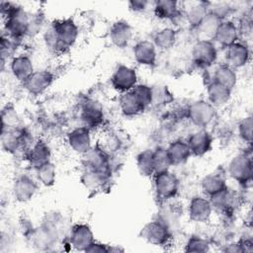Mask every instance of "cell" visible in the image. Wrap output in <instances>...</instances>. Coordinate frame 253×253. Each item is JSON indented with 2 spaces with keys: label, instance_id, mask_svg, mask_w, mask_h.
Here are the masks:
<instances>
[{
  "label": "cell",
  "instance_id": "1",
  "mask_svg": "<svg viewBox=\"0 0 253 253\" xmlns=\"http://www.w3.org/2000/svg\"><path fill=\"white\" fill-rule=\"evenodd\" d=\"M79 36L77 24L70 18L57 20L51 24L45 35L46 45L54 51H64L71 47Z\"/></svg>",
  "mask_w": 253,
  "mask_h": 253
},
{
  "label": "cell",
  "instance_id": "2",
  "mask_svg": "<svg viewBox=\"0 0 253 253\" xmlns=\"http://www.w3.org/2000/svg\"><path fill=\"white\" fill-rule=\"evenodd\" d=\"M7 8L2 6V14L6 18L5 30L7 37L12 40H20L28 34L31 18L22 8L11 3H6Z\"/></svg>",
  "mask_w": 253,
  "mask_h": 253
},
{
  "label": "cell",
  "instance_id": "3",
  "mask_svg": "<svg viewBox=\"0 0 253 253\" xmlns=\"http://www.w3.org/2000/svg\"><path fill=\"white\" fill-rule=\"evenodd\" d=\"M227 172L238 184L246 187L252 182L253 166L250 152H243L234 156L228 163Z\"/></svg>",
  "mask_w": 253,
  "mask_h": 253
},
{
  "label": "cell",
  "instance_id": "4",
  "mask_svg": "<svg viewBox=\"0 0 253 253\" xmlns=\"http://www.w3.org/2000/svg\"><path fill=\"white\" fill-rule=\"evenodd\" d=\"M153 186L157 198L162 201H168L177 196L180 183L177 176L168 170L154 174Z\"/></svg>",
  "mask_w": 253,
  "mask_h": 253
},
{
  "label": "cell",
  "instance_id": "5",
  "mask_svg": "<svg viewBox=\"0 0 253 253\" xmlns=\"http://www.w3.org/2000/svg\"><path fill=\"white\" fill-rule=\"evenodd\" d=\"M187 114L193 125L199 127H206L215 119L216 109L209 101L199 100L189 106Z\"/></svg>",
  "mask_w": 253,
  "mask_h": 253
},
{
  "label": "cell",
  "instance_id": "6",
  "mask_svg": "<svg viewBox=\"0 0 253 253\" xmlns=\"http://www.w3.org/2000/svg\"><path fill=\"white\" fill-rule=\"evenodd\" d=\"M141 238L155 246H165L171 239V231L163 220H152L146 223L140 231Z\"/></svg>",
  "mask_w": 253,
  "mask_h": 253
},
{
  "label": "cell",
  "instance_id": "7",
  "mask_svg": "<svg viewBox=\"0 0 253 253\" xmlns=\"http://www.w3.org/2000/svg\"><path fill=\"white\" fill-rule=\"evenodd\" d=\"M194 63L202 68L211 66L217 59V48L212 41L199 40L195 42L192 49Z\"/></svg>",
  "mask_w": 253,
  "mask_h": 253
},
{
  "label": "cell",
  "instance_id": "8",
  "mask_svg": "<svg viewBox=\"0 0 253 253\" xmlns=\"http://www.w3.org/2000/svg\"><path fill=\"white\" fill-rule=\"evenodd\" d=\"M111 83L114 89L118 92H121L122 94L128 92L137 84L136 71L129 66L121 64L112 75Z\"/></svg>",
  "mask_w": 253,
  "mask_h": 253
},
{
  "label": "cell",
  "instance_id": "9",
  "mask_svg": "<svg viewBox=\"0 0 253 253\" xmlns=\"http://www.w3.org/2000/svg\"><path fill=\"white\" fill-rule=\"evenodd\" d=\"M53 79V74L48 70H35L23 83L30 94L37 96L45 92L52 84Z\"/></svg>",
  "mask_w": 253,
  "mask_h": 253
},
{
  "label": "cell",
  "instance_id": "10",
  "mask_svg": "<svg viewBox=\"0 0 253 253\" xmlns=\"http://www.w3.org/2000/svg\"><path fill=\"white\" fill-rule=\"evenodd\" d=\"M212 211L213 209L209 198L203 196H196L190 201L189 217L194 222H207L211 218Z\"/></svg>",
  "mask_w": 253,
  "mask_h": 253
},
{
  "label": "cell",
  "instance_id": "11",
  "mask_svg": "<svg viewBox=\"0 0 253 253\" xmlns=\"http://www.w3.org/2000/svg\"><path fill=\"white\" fill-rule=\"evenodd\" d=\"M90 130V128L82 126L73 128L67 134V143L74 152L83 155L92 147Z\"/></svg>",
  "mask_w": 253,
  "mask_h": 253
},
{
  "label": "cell",
  "instance_id": "12",
  "mask_svg": "<svg viewBox=\"0 0 253 253\" xmlns=\"http://www.w3.org/2000/svg\"><path fill=\"white\" fill-rule=\"evenodd\" d=\"M250 59L249 47L240 42H236L226 47L225 61L226 65L236 69L245 66Z\"/></svg>",
  "mask_w": 253,
  "mask_h": 253
},
{
  "label": "cell",
  "instance_id": "13",
  "mask_svg": "<svg viewBox=\"0 0 253 253\" xmlns=\"http://www.w3.org/2000/svg\"><path fill=\"white\" fill-rule=\"evenodd\" d=\"M83 163L85 168L99 170L104 172H111L109 155L103 148L92 146L86 153L83 154Z\"/></svg>",
  "mask_w": 253,
  "mask_h": 253
},
{
  "label": "cell",
  "instance_id": "14",
  "mask_svg": "<svg viewBox=\"0 0 253 253\" xmlns=\"http://www.w3.org/2000/svg\"><path fill=\"white\" fill-rule=\"evenodd\" d=\"M94 241V233L88 224L78 223L72 227L70 233V245L75 250L85 252Z\"/></svg>",
  "mask_w": 253,
  "mask_h": 253
},
{
  "label": "cell",
  "instance_id": "15",
  "mask_svg": "<svg viewBox=\"0 0 253 253\" xmlns=\"http://www.w3.org/2000/svg\"><path fill=\"white\" fill-rule=\"evenodd\" d=\"M187 143L194 156H203L208 153L212 146V136L207 129H200L193 132Z\"/></svg>",
  "mask_w": 253,
  "mask_h": 253
},
{
  "label": "cell",
  "instance_id": "16",
  "mask_svg": "<svg viewBox=\"0 0 253 253\" xmlns=\"http://www.w3.org/2000/svg\"><path fill=\"white\" fill-rule=\"evenodd\" d=\"M37 190V183L28 175L19 176L13 184V196L20 203L29 202L35 196Z\"/></svg>",
  "mask_w": 253,
  "mask_h": 253
},
{
  "label": "cell",
  "instance_id": "17",
  "mask_svg": "<svg viewBox=\"0 0 253 253\" xmlns=\"http://www.w3.org/2000/svg\"><path fill=\"white\" fill-rule=\"evenodd\" d=\"M133 58L140 65L153 66L157 58L154 43L147 40H143L135 43L133 47Z\"/></svg>",
  "mask_w": 253,
  "mask_h": 253
},
{
  "label": "cell",
  "instance_id": "18",
  "mask_svg": "<svg viewBox=\"0 0 253 253\" xmlns=\"http://www.w3.org/2000/svg\"><path fill=\"white\" fill-rule=\"evenodd\" d=\"M133 36L131 26L123 20L115 22L110 29V40L117 47H126Z\"/></svg>",
  "mask_w": 253,
  "mask_h": 253
},
{
  "label": "cell",
  "instance_id": "19",
  "mask_svg": "<svg viewBox=\"0 0 253 253\" xmlns=\"http://www.w3.org/2000/svg\"><path fill=\"white\" fill-rule=\"evenodd\" d=\"M238 27L232 21L224 20L218 28L213 41H215L219 45L226 48L232 43L238 42Z\"/></svg>",
  "mask_w": 253,
  "mask_h": 253
},
{
  "label": "cell",
  "instance_id": "20",
  "mask_svg": "<svg viewBox=\"0 0 253 253\" xmlns=\"http://www.w3.org/2000/svg\"><path fill=\"white\" fill-rule=\"evenodd\" d=\"M10 69L14 77L22 82H25L35 71L33 61L27 55L13 57L10 63Z\"/></svg>",
  "mask_w": 253,
  "mask_h": 253
},
{
  "label": "cell",
  "instance_id": "21",
  "mask_svg": "<svg viewBox=\"0 0 253 253\" xmlns=\"http://www.w3.org/2000/svg\"><path fill=\"white\" fill-rule=\"evenodd\" d=\"M50 157H51V151L49 146L42 140L35 142L32 145V147L28 150V154H27L28 161L35 169L50 161Z\"/></svg>",
  "mask_w": 253,
  "mask_h": 253
},
{
  "label": "cell",
  "instance_id": "22",
  "mask_svg": "<svg viewBox=\"0 0 253 253\" xmlns=\"http://www.w3.org/2000/svg\"><path fill=\"white\" fill-rule=\"evenodd\" d=\"M168 156L170 158L172 166H178L184 164L192 156L191 150L187 141L177 139L171 142L168 147H166Z\"/></svg>",
  "mask_w": 253,
  "mask_h": 253
},
{
  "label": "cell",
  "instance_id": "23",
  "mask_svg": "<svg viewBox=\"0 0 253 253\" xmlns=\"http://www.w3.org/2000/svg\"><path fill=\"white\" fill-rule=\"evenodd\" d=\"M224 20L219 18L214 13L209 11L207 16L203 19L200 25L197 27L199 35L201 36V40H209L212 41L216 35L218 28Z\"/></svg>",
  "mask_w": 253,
  "mask_h": 253
},
{
  "label": "cell",
  "instance_id": "24",
  "mask_svg": "<svg viewBox=\"0 0 253 253\" xmlns=\"http://www.w3.org/2000/svg\"><path fill=\"white\" fill-rule=\"evenodd\" d=\"M201 187L207 197H211L227 188L223 174L213 172L206 175L201 181Z\"/></svg>",
  "mask_w": 253,
  "mask_h": 253
},
{
  "label": "cell",
  "instance_id": "25",
  "mask_svg": "<svg viewBox=\"0 0 253 253\" xmlns=\"http://www.w3.org/2000/svg\"><path fill=\"white\" fill-rule=\"evenodd\" d=\"M119 105L122 113L126 117L137 116L146 109L132 91L123 93L120 97Z\"/></svg>",
  "mask_w": 253,
  "mask_h": 253
},
{
  "label": "cell",
  "instance_id": "26",
  "mask_svg": "<svg viewBox=\"0 0 253 253\" xmlns=\"http://www.w3.org/2000/svg\"><path fill=\"white\" fill-rule=\"evenodd\" d=\"M207 94L208 101L215 108L224 106L231 98V90L215 81H211L208 85Z\"/></svg>",
  "mask_w": 253,
  "mask_h": 253
},
{
  "label": "cell",
  "instance_id": "27",
  "mask_svg": "<svg viewBox=\"0 0 253 253\" xmlns=\"http://www.w3.org/2000/svg\"><path fill=\"white\" fill-rule=\"evenodd\" d=\"M103 111L98 104L94 102L84 104L81 110V120L83 122V126L91 129V127L98 126L103 122Z\"/></svg>",
  "mask_w": 253,
  "mask_h": 253
},
{
  "label": "cell",
  "instance_id": "28",
  "mask_svg": "<svg viewBox=\"0 0 253 253\" xmlns=\"http://www.w3.org/2000/svg\"><path fill=\"white\" fill-rule=\"evenodd\" d=\"M25 134L23 130L13 128L2 129V146L7 152L15 153L24 144Z\"/></svg>",
  "mask_w": 253,
  "mask_h": 253
},
{
  "label": "cell",
  "instance_id": "29",
  "mask_svg": "<svg viewBox=\"0 0 253 253\" xmlns=\"http://www.w3.org/2000/svg\"><path fill=\"white\" fill-rule=\"evenodd\" d=\"M237 196L229 191L228 188L225 190L210 197L212 209H216L222 211H230L235 207V200Z\"/></svg>",
  "mask_w": 253,
  "mask_h": 253
},
{
  "label": "cell",
  "instance_id": "30",
  "mask_svg": "<svg viewBox=\"0 0 253 253\" xmlns=\"http://www.w3.org/2000/svg\"><path fill=\"white\" fill-rule=\"evenodd\" d=\"M153 12L158 19L173 20L179 13L178 2L173 0H159L153 3Z\"/></svg>",
  "mask_w": 253,
  "mask_h": 253
},
{
  "label": "cell",
  "instance_id": "31",
  "mask_svg": "<svg viewBox=\"0 0 253 253\" xmlns=\"http://www.w3.org/2000/svg\"><path fill=\"white\" fill-rule=\"evenodd\" d=\"M177 41V32L170 27L163 28L156 32L152 42L155 47L161 50H168L174 46Z\"/></svg>",
  "mask_w": 253,
  "mask_h": 253
},
{
  "label": "cell",
  "instance_id": "32",
  "mask_svg": "<svg viewBox=\"0 0 253 253\" xmlns=\"http://www.w3.org/2000/svg\"><path fill=\"white\" fill-rule=\"evenodd\" d=\"M109 177L110 173L108 172L86 168L83 172L81 180L86 188L91 190H97L105 185Z\"/></svg>",
  "mask_w": 253,
  "mask_h": 253
},
{
  "label": "cell",
  "instance_id": "33",
  "mask_svg": "<svg viewBox=\"0 0 253 253\" xmlns=\"http://www.w3.org/2000/svg\"><path fill=\"white\" fill-rule=\"evenodd\" d=\"M209 11H210L209 3H206V2L195 3L194 5L190 6L187 9L185 13L186 21L192 28L197 29V27L200 25L203 19L207 16Z\"/></svg>",
  "mask_w": 253,
  "mask_h": 253
},
{
  "label": "cell",
  "instance_id": "34",
  "mask_svg": "<svg viewBox=\"0 0 253 253\" xmlns=\"http://www.w3.org/2000/svg\"><path fill=\"white\" fill-rule=\"evenodd\" d=\"M212 81H215L232 91L237 83V74L235 69L223 64L215 69Z\"/></svg>",
  "mask_w": 253,
  "mask_h": 253
},
{
  "label": "cell",
  "instance_id": "35",
  "mask_svg": "<svg viewBox=\"0 0 253 253\" xmlns=\"http://www.w3.org/2000/svg\"><path fill=\"white\" fill-rule=\"evenodd\" d=\"M56 239V232L47 227V226H42L34 230L32 233V240L36 247L40 249L47 248L48 246H51L53 242Z\"/></svg>",
  "mask_w": 253,
  "mask_h": 253
},
{
  "label": "cell",
  "instance_id": "36",
  "mask_svg": "<svg viewBox=\"0 0 253 253\" xmlns=\"http://www.w3.org/2000/svg\"><path fill=\"white\" fill-rule=\"evenodd\" d=\"M136 167L141 176L153 177L155 174L153 163V150L145 149L141 151L136 157Z\"/></svg>",
  "mask_w": 253,
  "mask_h": 253
},
{
  "label": "cell",
  "instance_id": "37",
  "mask_svg": "<svg viewBox=\"0 0 253 253\" xmlns=\"http://www.w3.org/2000/svg\"><path fill=\"white\" fill-rule=\"evenodd\" d=\"M36 173L39 182L43 186L51 187L54 185L56 180V168L51 161H48L36 168Z\"/></svg>",
  "mask_w": 253,
  "mask_h": 253
},
{
  "label": "cell",
  "instance_id": "38",
  "mask_svg": "<svg viewBox=\"0 0 253 253\" xmlns=\"http://www.w3.org/2000/svg\"><path fill=\"white\" fill-rule=\"evenodd\" d=\"M153 163L155 174L168 171L172 166L165 147H157L153 150Z\"/></svg>",
  "mask_w": 253,
  "mask_h": 253
},
{
  "label": "cell",
  "instance_id": "39",
  "mask_svg": "<svg viewBox=\"0 0 253 253\" xmlns=\"http://www.w3.org/2000/svg\"><path fill=\"white\" fill-rule=\"evenodd\" d=\"M132 93L138 98V100L144 105L145 108L153 103V88L146 84H136L132 90Z\"/></svg>",
  "mask_w": 253,
  "mask_h": 253
},
{
  "label": "cell",
  "instance_id": "40",
  "mask_svg": "<svg viewBox=\"0 0 253 253\" xmlns=\"http://www.w3.org/2000/svg\"><path fill=\"white\" fill-rule=\"evenodd\" d=\"M210 243L207 239L201 236H192L188 239L185 245L186 252H208L210 250Z\"/></svg>",
  "mask_w": 253,
  "mask_h": 253
},
{
  "label": "cell",
  "instance_id": "41",
  "mask_svg": "<svg viewBox=\"0 0 253 253\" xmlns=\"http://www.w3.org/2000/svg\"><path fill=\"white\" fill-rule=\"evenodd\" d=\"M252 129H253V120L251 116L243 118L238 124V134L240 138L247 142L251 143L252 141Z\"/></svg>",
  "mask_w": 253,
  "mask_h": 253
},
{
  "label": "cell",
  "instance_id": "42",
  "mask_svg": "<svg viewBox=\"0 0 253 253\" xmlns=\"http://www.w3.org/2000/svg\"><path fill=\"white\" fill-rule=\"evenodd\" d=\"M18 118L17 114L13 109L7 107V110L2 112V129L4 128H13L16 127Z\"/></svg>",
  "mask_w": 253,
  "mask_h": 253
},
{
  "label": "cell",
  "instance_id": "43",
  "mask_svg": "<svg viewBox=\"0 0 253 253\" xmlns=\"http://www.w3.org/2000/svg\"><path fill=\"white\" fill-rule=\"evenodd\" d=\"M112 248L109 247L108 245L101 243V242H97L94 241L87 249L85 252H89V253H108L111 252Z\"/></svg>",
  "mask_w": 253,
  "mask_h": 253
},
{
  "label": "cell",
  "instance_id": "44",
  "mask_svg": "<svg viewBox=\"0 0 253 253\" xmlns=\"http://www.w3.org/2000/svg\"><path fill=\"white\" fill-rule=\"evenodd\" d=\"M148 4L149 3L147 1H143V0H134V1L128 2L129 9L132 10L133 12H142V11H144Z\"/></svg>",
  "mask_w": 253,
  "mask_h": 253
}]
</instances>
